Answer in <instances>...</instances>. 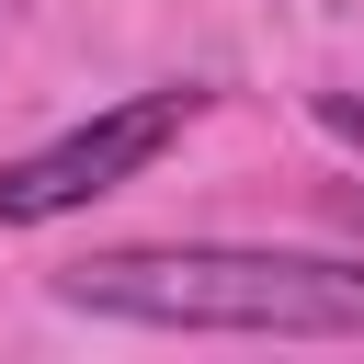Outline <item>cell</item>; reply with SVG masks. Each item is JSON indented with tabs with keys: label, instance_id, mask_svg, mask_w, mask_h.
<instances>
[{
	"label": "cell",
	"instance_id": "2",
	"mask_svg": "<svg viewBox=\"0 0 364 364\" xmlns=\"http://www.w3.org/2000/svg\"><path fill=\"white\" fill-rule=\"evenodd\" d=\"M205 102H216V91H193V80H159V91H125V102L80 114V125H68V136H46V148H23V159L0 171V228H57V216L102 205L114 182L159 171Z\"/></svg>",
	"mask_w": 364,
	"mask_h": 364
},
{
	"label": "cell",
	"instance_id": "4",
	"mask_svg": "<svg viewBox=\"0 0 364 364\" xmlns=\"http://www.w3.org/2000/svg\"><path fill=\"white\" fill-rule=\"evenodd\" d=\"M341 216H353V228H364V193H341Z\"/></svg>",
	"mask_w": 364,
	"mask_h": 364
},
{
	"label": "cell",
	"instance_id": "1",
	"mask_svg": "<svg viewBox=\"0 0 364 364\" xmlns=\"http://www.w3.org/2000/svg\"><path fill=\"white\" fill-rule=\"evenodd\" d=\"M57 307L125 330H216V341H364V262L239 250V239H148L57 273Z\"/></svg>",
	"mask_w": 364,
	"mask_h": 364
},
{
	"label": "cell",
	"instance_id": "3",
	"mask_svg": "<svg viewBox=\"0 0 364 364\" xmlns=\"http://www.w3.org/2000/svg\"><path fill=\"white\" fill-rule=\"evenodd\" d=\"M318 125H330L341 148H364V102H353V91H318Z\"/></svg>",
	"mask_w": 364,
	"mask_h": 364
}]
</instances>
